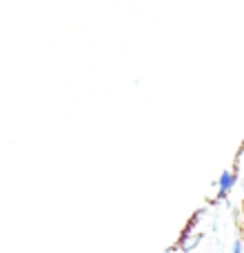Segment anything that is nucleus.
Segmentation results:
<instances>
[{
	"instance_id": "f257e3e1",
	"label": "nucleus",
	"mask_w": 244,
	"mask_h": 253,
	"mask_svg": "<svg viewBox=\"0 0 244 253\" xmlns=\"http://www.w3.org/2000/svg\"><path fill=\"white\" fill-rule=\"evenodd\" d=\"M233 182H236V175H233L231 171H224V173L220 175V182H218V187H220V196H224V193H227L229 189L233 187Z\"/></svg>"
},
{
	"instance_id": "f03ea898",
	"label": "nucleus",
	"mask_w": 244,
	"mask_h": 253,
	"mask_svg": "<svg viewBox=\"0 0 244 253\" xmlns=\"http://www.w3.org/2000/svg\"><path fill=\"white\" fill-rule=\"evenodd\" d=\"M233 253H242V242H236V245H233Z\"/></svg>"
}]
</instances>
